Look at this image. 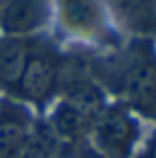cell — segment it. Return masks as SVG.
Instances as JSON below:
<instances>
[{"label": "cell", "instance_id": "cell-1", "mask_svg": "<svg viewBox=\"0 0 156 158\" xmlns=\"http://www.w3.org/2000/svg\"><path fill=\"white\" fill-rule=\"evenodd\" d=\"M118 73L129 105L139 109L143 115L156 118V53L150 41L133 43Z\"/></svg>", "mask_w": 156, "mask_h": 158}, {"label": "cell", "instance_id": "cell-2", "mask_svg": "<svg viewBox=\"0 0 156 158\" xmlns=\"http://www.w3.org/2000/svg\"><path fill=\"white\" fill-rule=\"evenodd\" d=\"M60 56L47 43H32L26 60V69L22 73L17 92L36 105H45L60 88Z\"/></svg>", "mask_w": 156, "mask_h": 158}, {"label": "cell", "instance_id": "cell-3", "mask_svg": "<svg viewBox=\"0 0 156 158\" xmlns=\"http://www.w3.org/2000/svg\"><path fill=\"white\" fill-rule=\"evenodd\" d=\"M94 137L105 154L111 158H126L137 139V122L122 107H105V111L92 122Z\"/></svg>", "mask_w": 156, "mask_h": 158}, {"label": "cell", "instance_id": "cell-4", "mask_svg": "<svg viewBox=\"0 0 156 158\" xmlns=\"http://www.w3.org/2000/svg\"><path fill=\"white\" fill-rule=\"evenodd\" d=\"M49 17V0H9L0 26L9 36H24L43 26Z\"/></svg>", "mask_w": 156, "mask_h": 158}, {"label": "cell", "instance_id": "cell-5", "mask_svg": "<svg viewBox=\"0 0 156 158\" xmlns=\"http://www.w3.org/2000/svg\"><path fill=\"white\" fill-rule=\"evenodd\" d=\"M30 139V118L26 109L4 101L0 105V158H19Z\"/></svg>", "mask_w": 156, "mask_h": 158}, {"label": "cell", "instance_id": "cell-6", "mask_svg": "<svg viewBox=\"0 0 156 158\" xmlns=\"http://www.w3.org/2000/svg\"><path fill=\"white\" fill-rule=\"evenodd\" d=\"M30 41L24 36H4L0 39V88L17 90L22 73L26 69L30 53Z\"/></svg>", "mask_w": 156, "mask_h": 158}, {"label": "cell", "instance_id": "cell-7", "mask_svg": "<svg viewBox=\"0 0 156 158\" xmlns=\"http://www.w3.org/2000/svg\"><path fill=\"white\" fill-rule=\"evenodd\" d=\"M64 103L77 109L90 122H94L107 107L103 90L96 83H92L90 79H77V81L66 83L64 85Z\"/></svg>", "mask_w": 156, "mask_h": 158}, {"label": "cell", "instance_id": "cell-8", "mask_svg": "<svg viewBox=\"0 0 156 158\" xmlns=\"http://www.w3.org/2000/svg\"><path fill=\"white\" fill-rule=\"evenodd\" d=\"M62 22L79 32H94L103 24L101 9L96 0H58Z\"/></svg>", "mask_w": 156, "mask_h": 158}, {"label": "cell", "instance_id": "cell-9", "mask_svg": "<svg viewBox=\"0 0 156 158\" xmlns=\"http://www.w3.org/2000/svg\"><path fill=\"white\" fill-rule=\"evenodd\" d=\"M49 124H52L53 135L64 139V141H79L92 128V122L86 115H81L77 109H73L69 103H64V101L53 109Z\"/></svg>", "mask_w": 156, "mask_h": 158}, {"label": "cell", "instance_id": "cell-10", "mask_svg": "<svg viewBox=\"0 0 156 158\" xmlns=\"http://www.w3.org/2000/svg\"><path fill=\"white\" fill-rule=\"evenodd\" d=\"M130 15L139 17L141 22L145 19V24L156 26V0H141V2L137 4V9H135Z\"/></svg>", "mask_w": 156, "mask_h": 158}, {"label": "cell", "instance_id": "cell-11", "mask_svg": "<svg viewBox=\"0 0 156 158\" xmlns=\"http://www.w3.org/2000/svg\"><path fill=\"white\" fill-rule=\"evenodd\" d=\"M116 11H120V13H126V15H130L135 9H137V4L141 2V0H107Z\"/></svg>", "mask_w": 156, "mask_h": 158}, {"label": "cell", "instance_id": "cell-12", "mask_svg": "<svg viewBox=\"0 0 156 158\" xmlns=\"http://www.w3.org/2000/svg\"><path fill=\"white\" fill-rule=\"evenodd\" d=\"M148 158H156V135L152 137V141H150V145H148Z\"/></svg>", "mask_w": 156, "mask_h": 158}]
</instances>
